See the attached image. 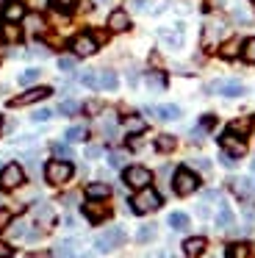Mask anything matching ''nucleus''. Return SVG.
<instances>
[{
	"mask_svg": "<svg viewBox=\"0 0 255 258\" xmlns=\"http://www.w3.org/2000/svg\"><path fill=\"white\" fill-rule=\"evenodd\" d=\"M78 81L89 89H103V92H114L119 86V75L114 70H83L78 75Z\"/></svg>",
	"mask_w": 255,
	"mask_h": 258,
	"instance_id": "nucleus-1",
	"label": "nucleus"
},
{
	"mask_svg": "<svg viewBox=\"0 0 255 258\" xmlns=\"http://www.w3.org/2000/svg\"><path fill=\"white\" fill-rule=\"evenodd\" d=\"M161 195L153 189V186H144V189H139V195L136 197H131V208H133V214H153V211H158L161 208Z\"/></svg>",
	"mask_w": 255,
	"mask_h": 258,
	"instance_id": "nucleus-2",
	"label": "nucleus"
},
{
	"mask_svg": "<svg viewBox=\"0 0 255 258\" xmlns=\"http://www.w3.org/2000/svg\"><path fill=\"white\" fill-rule=\"evenodd\" d=\"M72 175H75V167H72L70 161H64V158H55V161H50L47 167H44V178L53 186H64Z\"/></svg>",
	"mask_w": 255,
	"mask_h": 258,
	"instance_id": "nucleus-3",
	"label": "nucleus"
},
{
	"mask_svg": "<svg viewBox=\"0 0 255 258\" xmlns=\"http://www.w3.org/2000/svg\"><path fill=\"white\" fill-rule=\"evenodd\" d=\"M172 189H175V195L188 197V195H194V191L200 189V178L188 167H180L175 172V178H172Z\"/></svg>",
	"mask_w": 255,
	"mask_h": 258,
	"instance_id": "nucleus-4",
	"label": "nucleus"
},
{
	"mask_svg": "<svg viewBox=\"0 0 255 258\" xmlns=\"http://www.w3.org/2000/svg\"><path fill=\"white\" fill-rule=\"evenodd\" d=\"M125 230L122 228H105L103 233L94 239V250L97 252H111V250H116V247H122L125 244Z\"/></svg>",
	"mask_w": 255,
	"mask_h": 258,
	"instance_id": "nucleus-5",
	"label": "nucleus"
},
{
	"mask_svg": "<svg viewBox=\"0 0 255 258\" xmlns=\"http://www.w3.org/2000/svg\"><path fill=\"white\" fill-rule=\"evenodd\" d=\"M70 47H72V56L86 58V56H94V53H97L100 42H97V36H94V34H78L75 39L70 42Z\"/></svg>",
	"mask_w": 255,
	"mask_h": 258,
	"instance_id": "nucleus-6",
	"label": "nucleus"
},
{
	"mask_svg": "<svg viewBox=\"0 0 255 258\" xmlns=\"http://www.w3.org/2000/svg\"><path fill=\"white\" fill-rule=\"evenodd\" d=\"M122 180H125L131 189H144V186L153 183V172H150L147 167H125Z\"/></svg>",
	"mask_w": 255,
	"mask_h": 258,
	"instance_id": "nucleus-7",
	"label": "nucleus"
},
{
	"mask_svg": "<svg viewBox=\"0 0 255 258\" xmlns=\"http://www.w3.org/2000/svg\"><path fill=\"white\" fill-rule=\"evenodd\" d=\"M227 186H230V191L238 197L241 203H249L255 197V183L252 178H244V175H233L230 180H227Z\"/></svg>",
	"mask_w": 255,
	"mask_h": 258,
	"instance_id": "nucleus-8",
	"label": "nucleus"
},
{
	"mask_svg": "<svg viewBox=\"0 0 255 258\" xmlns=\"http://www.w3.org/2000/svg\"><path fill=\"white\" fill-rule=\"evenodd\" d=\"M208 92L222 95V97H241V95H247V86H244L241 81L230 78V81H214V84L208 86Z\"/></svg>",
	"mask_w": 255,
	"mask_h": 258,
	"instance_id": "nucleus-9",
	"label": "nucleus"
},
{
	"mask_svg": "<svg viewBox=\"0 0 255 258\" xmlns=\"http://www.w3.org/2000/svg\"><path fill=\"white\" fill-rule=\"evenodd\" d=\"M25 180V169L20 167V164H6L3 169H0V189H17V186Z\"/></svg>",
	"mask_w": 255,
	"mask_h": 258,
	"instance_id": "nucleus-10",
	"label": "nucleus"
},
{
	"mask_svg": "<svg viewBox=\"0 0 255 258\" xmlns=\"http://www.w3.org/2000/svg\"><path fill=\"white\" fill-rule=\"evenodd\" d=\"M50 86H33V89H25L20 97H14V100L9 103L11 108H22V106H33V103H39V100H44V97L50 95Z\"/></svg>",
	"mask_w": 255,
	"mask_h": 258,
	"instance_id": "nucleus-11",
	"label": "nucleus"
},
{
	"mask_svg": "<svg viewBox=\"0 0 255 258\" xmlns=\"http://www.w3.org/2000/svg\"><path fill=\"white\" fill-rule=\"evenodd\" d=\"M219 147H222V153H227V156H233V158H241L244 153H247L244 136H236V134H230V131L219 139Z\"/></svg>",
	"mask_w": 255,
	"mask_h": 258,
	"instance_id": "nucleus-12",
	"label": "nucleus"
},
{
	"mask_svg": "<svg viewBox=\"0 0 255 258\" xmlns=\"http://www.w3.org/2000/svg\"><path fill=\"white\" fill-rule=\"evenodd\" d=\"M158 39L164 42L169 50H180V47H183V23H177L175 28H161L158 31Z\"/></svg>",
	"mask_w": 255,
	"mask_h": 258,
	"instance_id": "nucleus-13",
	"label": "nucleus"
},
{
	"mask_svg": "<svg viewBox=\"0 0 255 258\" xmlns=\"http://www.w3.org/2000/svg\"><path fill=\"white\" fill-rule=\"evenodd\" d=\"M108 214H111V208L105 206L103 200H89L86 206H83V217L89 219V222H103V219H108Z\"/></svg>",
	"mask_w": 255,
	"mask_h": 258,
	"instance_id": "nucleus-14",
	"label": "nucleus"
},
{
	"mask_svg": "<svg viewBox=\"0 0 255 258\" xmlns=\"http://www.w3.org/2000/svg\"><path fill=\"white\" fill-rule=\"evenodd\" d=\"M108 31L111 34H125V31H131V17H128L125 9H114L108 14Z\"/></svg>",
	"mask_w": 255,
	"mask_h": 258,
	"instance_id": "nucleus-15",
	"label": "nucleus"
},
{
	"mask_svg": "<svg viewBox=\"0 0 255 258\" xmlns=\"http://www.w3.org/2000/svg\"><path fill=\"white\" fill-rule=\"evenodd\" d=\"M222 34H225V23H222V20H208V23H205V28H203V42H205V47L222 42Z\"/></svg>",
	"mask_w": 255,
	"mask_h": 258,
	"instance_id": "nucleus-16",
	"label": "nucleus"
},
{
	"mask_svg": "<svg viewBox=\"0 0 255 258\" xmlns=\"http://www.w3.org/2000/svg\"><path fill=\"white\" fill-rule=\"evenodd\" d=\"M53 208L47 206V203H39V206H33V225H36L39 230H47L50 225H53Z\"/></svg>",
	"mask_w": 255,
	"mask_h": 258,
	"instance_id": "nucleus-17",
	"label": "nucleus"
},
{
	"mask_svg": "<svg viewBox=\"0 0 255 258\" xmlns=\"http://www.w3.org/2000/svg\"><path fill=\"white\" fill-rule=\"evenodd\" d=\"M144 111L153 114V117H158V119H164V122H172V119L180 117V108L172 106V103H166V106H150V108H144Z\"/></svg>",
	"mask_w": 255,
	"mask_h": 258,
	"instance_id": "nucleus-18",
	"label": "nucleus"
},
{
	"mask_svg": "<svg viewBox=\"0 0 255 258\" xmlns=\"http://www.w3.org/2000/svg\"><path fill=\"white\" fill-rule=\"evenodd\" d=\"M3 20L6 23H22L25 20V6H22L20 0H9L3 6Z\"/></svg>",
	"mask_w": 255,
	"mask_h": 258,
	"instance_id": "nucleus-19",
	"label": "nucleus"
},
{
	"mask_svg": "<svg viewBox=\"0 0 255 258\" xmlns=\"http://www.w3.org/2000/svg\"><path fill=\"white\" fill-rule=\"evenodd\" d=\"M233 225H236V217H233L230 206H227L225 200H219V211H216V228H219V230H230Z\"/></svg>",
	"mask_w": 255,
	"mask_h": 258,
	"instance_id": "nucleus-20",
	"label": "nucleus"
},
{
	"mask_svg": "<svg viewBox=\"0 0 255 258\" xmlns=\"http://www.w3.org/2000/svg\"><path fill=\"white\" fill-rule=\"evenodd\" d=\"M78 255H81V244H78L75 239L61 241V244H55V250H53V258H78Z\"/></svg>",
	"mask_w": 255,
	"mask_h": 258,
	"instance_id": "nucleus-21",
	"label": "nucleus"
},
{
	"mask_svg": "<svg viewBox=\"0 0 255 258\" xmlns=\"http://www.w3.org/2000/svg\"><path fill=\"white\" fill-rule=\"evenodd\" d=\"M205 247H208V241H205L203 236H192V239L183 241V252H186V258H197V255H203Z\"/></svg>",
	"mask_w": 255,
	"mask_h": 258,
	"instance_id": "nucleus-22",
	"label": "nucleus"
},
{
	"mask_svg": "<svg viewBox=\"0 0 255 258\" xmlns=\"http://www.w3.org/2000/svg\"><path fill=\"white\" fill-rule=\"evenodd\" d=\"M241 42H244V39H227V42H222L219 56L225 58V61H233L236 56H241Z\"/></svg>",
	"mask_w": 255,
	"mask_h": 258,
	"instance_id": "nucleus-23",
	"label": "nucleus"
},
{
	"mask_svg": "<svg viewBox=\"0 0 255 258\" xmlns=\"http://www.w3.org/2000/svg\"><path fill=\"white\" fill-rule=\"evenodd\" d=\"M122 128H125L131 136H139V134H144L147 125H144V119L139 117V114H131V117H122Z\"/></svg>",
	"mask_w": 255,
	"mask_h": 258,
	"instance_id": "nucleus-24",
	"label": "nucleus"
},
{
	"mask_svg": "<svg viewBox=\"0 0 255 258\" xmlns=\"http://www.w3.org/2000/svg\"><path fill=\"white\" fill-rule=\"evenodd\" d=\"M227 258H255V250L247 241H236V244L227 247Z\"/></svg>",
	"mask_w": 255,
	"mask_h": 258,
	"instance_id": "nucleus-25",
	"label": "nucleus"
},
{
	"mask_svg": "<svg viewBox=\"0 0 255 258\" xmlns=\"http://www.w3.org/2000/svg\"><path fill=\"white\" fill-rule=\"evenodd\" d=\"M227 131H230V134H236V136H247L249 131H252V117H238V119H233V122L227 125Z\"/></svg>",
	"mask_w": 255,
	"mask_h": 258,
	"instance_id": "nucleus-26",
	"label": "nucleus"
},
{
	"mask_svg": "<svg viewBox=\"0 0 255 258\" xmlns=\"http://www.w3.org/2000/svg\"><path fill=\"white\" fill-rule=\"evenodd\" d=\"M86 197L89 200H105V197H111V186L108 183H89Z\"/></svg>",
	"mask_w": 255,
	"mask_h": 258,
	"instance_id": "nucleus-27",
	"label": "nucleus"
},
{
	"mask_svg": "<svg viewBox=\"0 0 255 258\" xmlns=\"http://www.w3.org/2000/svg\"><path fill=\"white\" fill-rule=\"evenodd\" d=\"M0 36H3L6 42H20V39H22L20 23H3V28H0Z\"/></svg>",
	"mask_w": 255,
	"mask_h": 258,
	"instance_id": "nucleus-28",
	"label": "nucleus"
},
{
	"mask_svg": "<svg viewBox=\"0 0 255 258\" xmlns=\"http://www.w3.org/2000/svg\"><path fill=\"white\" fill-rule=\"evenodd\" d=\"M175 147H177V139H175V136H169V134L155 136V150H158V153H172Z\"/></svg>",
	"mask_w": 255,
	"mask_h": 258,
	"instance_id": "nucleus-29",
	"label": "nucleus"
},
{
	"mask_svg": "<svg viewBox=\"0 0 255 258\" xmlns=\"http://www.w3.org/2000/svg\"><path fill=\"white\" fill-rule=\"evenodd\" d=\"M230 20L236 25H249V23H252V14H249L244 6H233L230 9Z\"/></svg>",
	"mask_w": 255,
	"mask_h": 258,
	"instance_id": "nucleus-30",
	"label": "nucleus"
},
{
	"mask_svg": "<svg viewBox=\"0 0 255 258\" xmlns=\"http://www.w3.org/2000/svg\"><path fill=\"white\" fill-rule=\"evenodd\" d=\"M241 58L247 64H255V36H249V39L241 42Z\"/></svg>",
	"mask_w": 255,
	"mask_h": 258,
	"instance_id": "nucleus-31",
	"label": "nucleus"
},
{
	"mask_svg": "<svg viewBox=\"0 0 255 258\" xmlns=\"http://www.w3.org/2000/svg\"><path fill=\"white\" fill-rule=\"evenodd\" d=\"M144 81H147L150 89H166V75L164 73H147Z\"/></svg>",
	"mask_w": 255,
	"mask_h": 258,
	"instance_id": "nucleus-32",
	"label": "nucleus"
},
{
	"mask_svg": "<svg viewBox=\"0 0 255 258\" xmlns=\"http://www.w3.org/2000/svg\"><path fill=\"white\" fill-rule=\"evenodd\" d=\"M86 136H89V131L83 128V125H72V128H67L64 139H67V142H83Z\"/></svg>",
	"mask_w": 255,
	"mask_h": 258,
	"instance_id": "nucleus-33",
	"label": "nucleus"
},
{
	"mask_svg": "<svg viewBox=\"0 0 255 258\" xmlns=\"http://www.w3.org/2000/svg\"><path fill=\"white\" fill-rule=\"evenodd\" d=\"M169 228H172V230H186V228H188V217H186L183 211L169 214Z\"/></svg>",
	"mask_w": 255,
	"mask_h": 258,
	"instance_id": "nucleus-34",
	"label": "nucleus"
},
{
	"mask_svg": "<svg viewBox=\"0 0 255 258\" xmlns=\"http://www.w3.org/2000/svg\"><path fill=\"white\" fill-rule=\"evenodd\" d=\"M22 23H25L28 34H39V31L44 28V20L39 17V14H31V17H28V14H25V20H22Z\"/></svg>",
	"mask_w": 255,
	"mask_h": 258,
	"instance_id": "nucleus-35",
	"label": "nucleus"
},
{
	"mask_svg": "<svg viewBox=\"0 0 255 258\" xmlns=\"http://www.w3.org/2000/svg\"><path fill=\"white\" fill-rule=\"evenodd\" d=\"M50 150L55 153V158H64V161H70V158H72L70 142H53V147H50Z\"/></svg>",
	"mask_w": 255,
	"mask_h": 258,
	"instance_id": "nucleus-36",
	"label": "nucleus"
},
{
	"mask_svg": "<svg viewBox=\"0 0 255 258\" xmlns=\"http://www.w3.org/2000/svg\"><path fill=\"white\" fill-rule=\"evenodd\" d=\"M78 111H81V103L78 100H64L58 106V114H64V117H75Z\"/></svg>",
	"mask_w": 255,
	"mask_h": 258,
	"instance_id": "nucleus-37",
	"label": "nucleus"
},
{
	"mask_svg": "<svg viewBox=\"0 0 255 258\" xmlns=\"http://www.w3.org/2000/svg\"><path fill=\"white\" fill-rule=\"evenodd\" d=\"M155 239V225H142L136 233V241H142V244H147V241Z\"/></svg>",
	"mask_w": 255,
	"mask_h": 258,
	"instance_id": "nucleus-38",
	"label": "nucleus"
},
{
	"mask_svg": "<svg viewBox=\"0 0 255 258\" xmlns=\"http://www.w3.org/2000/svg\"><path fill=\"white\" fill-rule=\"evenodd\" d=\"M39 78H42V70H39V67H31V70H25V73L20 75V84L28 86V84H33V81H39Z\"/></svg>",
	"mask_w": 255,
	"mask_h": 258,
	"instance_id": "nucleus-39",
	"label": "nucleus"
},
{
	"mask_svg": "<svg viewBox=\"0 0 255 258\" xmlns=\"http://www.w3.org/2000/svg\"><path fill=\"white\" fill-rule=\"evenodd\" d=\"M125 161H128V156H125L122 150H111V153H108V164H111V167L119 169V167H125Z\"/></svg>",
	"mask_w": 255,
	"mask_h": 258,
	"instance_id": "nucleus-40",
	"label": "nucleus"
},
{
	"mask_svg": "<svg viewBox=\"0 0 255 258\" xmlns=\"http://www.w3.org/2000/svg\"><path fill=\"white\" fill-rule=\"evenodd\" d=\"M75 58L78 56H61L58 58V70L61 73H72V70H75Z\"/></svg>",
	"mask_w": 255,
	"mask_h": 258,
	"instance_id": "nucleus-41",
	"label": "nucleus"
},
{
	"mask_svg": "<svg viewBox=\"0 0 255 258\" xmlns=\"http://www.w3.org/2000/svg\"><path fill=\"white\" fill-rule=\"evenodd\" d=\"M50 117H53V108H36V111L31 114L33 122H47Z\"/></svg>",
	"mask_w": 255,
	"mask_h": 258,
	"instance_id": "nucleus-42",
	"label": "nucleus"
},
{
	"mask_svg": "<svg viewBox=\"0 0 255 258\" xmlns=\"http://www.w3.org/2000/svg\"><path fill=\"white\" fill-rule=\"evenodd\" d=\"M28 56H36V58H44V56H50V50L44 45H31L28 47Z\"/></svg>",
	"mask_w": 255,
	"mask_h": 258,
	"instance_id": "nucleus-43",
	"label": "nucleus"
},
{
	"mask_svg": "<svg viewBox=\"0 0 255 258\" xmlns=\"http://www.w3.org/2000/svg\"><path fill=\"white\" fill-rule=\"evenodd\" d=\"M78 0H53V6L58 9V12H70V9H75Z\"/></svg>",
	"mask_w": 255,
	"mask_h": 258,
	"instance_id": "nucleus-44",
	"label": "nucleus"
},
{
	"mask_svg": "<svg viewBox=\"0 0 255 258\" xmlns=\"http://www.w3.org/2000/svg\"><path fill=\"white\" fill-rule=\"evenodd\" d=\"M147 6H150V0H128V9H133V12H144Z\"/></svg>",
	"mask_w": 255,
	"mask_h": 258,
	"instance_id": "nucleus-45",
	"label": "nucleus"
},
{
	"mask_svg": "<svg viewBox=\"0 0 255 258\" xmlns=\"http://www.w3.org/2000/svg\"><path fill=\"white\" fill-rule=\"evenodd\" d=\"M9 225H11V211L9 208H0V230L9 228Z\"/></svg>",
	"mask_w": 255,
	"mask_h": 258,
	"instance_id": "nucleus-46",
	"label": "nucleus"
},
{
	"mask_svg": "<svg viewBox=\"0 0 255 258\" xmlns=\"http://www.w3.org/2000/svg\"><path fill=\"white\" fill-rule=\"evenodd\" d=\"M14 255V250H11V244H6V241H0V258H11Z\"/></svg>",
	"mask_w": 255,
	"mask_h": 258,
	"instance_id": "nucleus-47",
	"label": "nucleus"
},
{
	"mask_svg": "<svg viewBox=\"0 0 255 258\" xmlns=\"http://www.w3.org/2000/svg\"><path fill=\"white\" fill-rule=\"evenodd\" d=\"M97 156H103V147H97V145H92L86 150V158H97Z\"/></svg>",
	"mask_w": 255,
	"mask_h": 258,
	"instance_id": "nucleus-48",
	"label": "nucleus"
},
{
	"mask_svg": "<svg viewBox=\"0 0 255 258\" xmlns=\"http://www.w3.org/2000/svg\"><path fill=\"white\" fill-rule=\"evenodd\" d=\"M194 167H200V169H203V172H208V169H211V161H205V158H194Z\"/></svg>",
	"mask_w": 255,
	"mask_h": 258,
	"instance_id": "nucleus-49",
	"label": "nucleus"
},
{
	"mask_svg": "<svg viewBox=\"0 0 255 258\" xmlns=\"http://www.w3.org/2000/svg\"><path fill=\"white\" fill-rule=\"evenodd\" d=\"M214 122H216V119L208 114V117H203V119H200V128H203V131H205V128H214Z\"/></svg>",
	"mask_w": 255,
	"mask_h": 258,
	"instance_id": "nucleus-50",
	"label": "nucleus"
},
{
	"mask_svg": "<svg viewBox=\"0 0 255 258\" xmlns=\"http://www.w3.org/2000/svg\"><path fill=\"white\" fill-rule=\"evenodd\" d=\"M83 108H86L89 114H97V111H100V103H97V100H89V103H86V106H83Z\"/></svg>",
	"mask_w": 255,
	"mask_h": 258,
	"instance_id": "nucleus-51",
	"label": "nucleus"
},
{
	"mask_svg": "<svg viewBox=\"0 0 255 258\" xmlns=\"http://www.w3.org/2000/svg\"><path fill=\"white\" fill-rule=\"evenodd\" d=\"M219 161L225 164V167H233V164H236V158H233V156H227V153H222V156H219Z\"/></svg>",
	"mask_w": 255,
	"mask_h": 258,
	"instance_id": "nucleus-52",
	"label": "nucleus"
},
{
	"mask_svg": "<svg viewBox=\"0 0 255 258\" xmlns=\"http://www.w3.org/2000/svg\"><path fill=\"white\" fill-rule=\"evenodd\" d=\"M94 3H108V0H94Z\"/></svg>",
	"mask_w": 255,
	"mask_h": 258,
	"instance_id": "nucleus-53",
	"label": "nucleus"
},
{
	"mask_svg": "<svg viewBox=\"0 0 255 258\" xmlns=\"http://www.w3.org/2000/svg\"><path fill=\"white\" fill-rule=\"evenodd\" d=\"M3 6H6V0H0V9H3Z\"/></svg>",
	"mask_w": 255,
	"mask_h": 258,
	"instance_id": "nucleus-54",
	"label": "nucleus"
},
{
	"mask_svg": "<svg viewBox=\"0 0 255 258\" xmlns=\"http://www.w3.org/2000/svg\"><path fill=\"white\" fill-rule=\"evenodd\" d=\"M252 172H255V161H252Z\"/></svg>",
	"mask_w": 255,
	"mask_h": 258,
	"instance_id": "nucleus-55",
	"label": "nucleus"
},
{
	"mask_svg": "<svg viewBox=\"0 0 255 258\" xmlns=\"http://www.w3.org/2000/svg\"><path fill=\"white\" fill-rule=\"evenodd\" d=\"M0 169H3V167H0Z\"/></svg>",
	"mask_w": 255,
	"mask_h": 258,
	"instance_id": "nucleus-56",
	"label": "nucleus"
}]
</instances>
